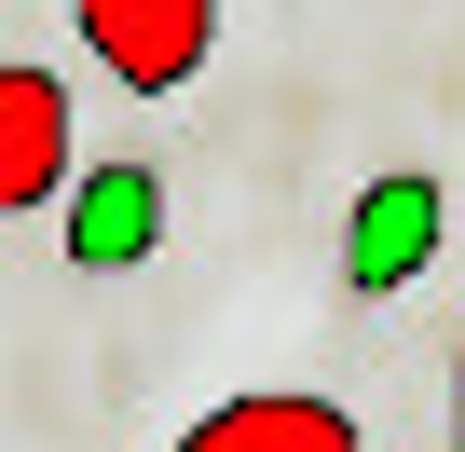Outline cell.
Listing matches in <instances>:
<instances>
[{"instance_id": "obj_2", "label": "cell", "mask_w": 465, "mask_h": 452, "mask_svg": "<svg viewBox=\"0 0 465 452\" xmlns=\"http://www.w3.org/2000/svg\"><path fill=\"white\" fill-rule=\"evenodd\" d=\"M83 124H69V83L55 69H0V219H28V206H55L69 192V151Z\"/></svg>"}, {"instance_id": "obj_3", "label": "cell", "mask_w": 465, "mask_h": 452, "mask_svg": "<svg viewBox=\"0 0 465 452\" xmlns=\"http://www.w3.org/2000/svg\"><path fill=\"white\" fill-rule=\"evenodd\" d=\"M178 452H370L342 397H302V384H261V397H219L178 425Z\"/></svg>"}, {"instance_id": "obj_4", "label": "cell", "mask_w": 465, "mask_h": 452, "mask_svg": "<svg viewBox=\"0 0 465 452\" xmlns=\"http://www.w3.org/2000/svg\"><path fill=\"white\" fill-rule=\"evenodd\" d=\"M424 234H438V192H424V178H383V192L356 206V288H397V275H424V261H438Z\"/></svg>"}, {"instance_id": "obj_1", "label": "cell", "mask_w": 465, "mask_h": 452, "mask_svg": "<svg viewBox=\"0 0 465 452\" xmlns=\"http://www.w3.org/2000/svg\"><path fill=\"white\" fill-rule=\"evenodd\" d=\"M69 15H83V42L124 96H178L219 55V0H69Z\"/></svg>"}, {"instance_id": "obj_5", "label": "cell", "mask_w": 465, "mask_h": 452, "mask_svg": "<svg viewBox=\"0 0 465 452\" xmlns=\"http://www.w3.org/2000/svg\"><path fill=\"white\" fill-rule=\"evenodd\" d=\"M451 452H465V357H451Z\"/></svg>"}]
</instances>
